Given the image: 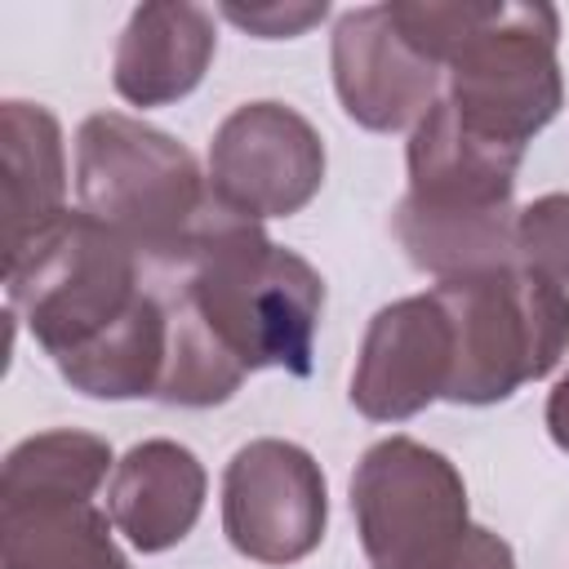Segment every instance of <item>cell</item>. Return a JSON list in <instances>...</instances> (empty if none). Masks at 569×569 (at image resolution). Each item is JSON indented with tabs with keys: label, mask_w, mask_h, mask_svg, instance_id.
<instances>
[{
	"label": "cell",
	"mask_w": 569,
	"mask_h": 569,
	"mask_svg": "<svg viewBox=\"0 0 569 569\" xmlns=\"http://www.w3.org/2000/svg\"><path fill=\"white\" fill-rule=\"evenodd\" d=\"M405 40L445 71V98L476 129L529 147L560 102V13L516 0H391Z\"/></svg>",
	"instance_id": "obj_1"
},
{
	"label": "cell",
	"mask_w": 569,
	"mask_h": 569,
	"mask_svg": "<svg viewBox=\"0 0 569 569\" xmlns=\"http://www.w3.org/2000/svg\"><path fill=\"white\" fill-rule=\"evenodd\" d=\"M187 307L209 325V333L253 369H284L293 378L311 373L316 329L325 316L320 271L267 240V231L231 209L200 236V244L178 262L160 267Z\"/></svg>",
	"instance_id": "obj_2"
},
{
	"label": "cell",
	"mask_w": 569,
	"mask_h": 569,
	"mask_svg": "<svg viewBox=\"0 0 569 569\" xmlns=\"http://www.w3.org/2000/svg\"><path fill=\"white\" fill-rule=\"evenodd\" d=\"M76 200L80 213L111 227L156 267H178L222 213L196 156L164 129L124 111H93L80 120Z\"/></svg>",
	"instance_id": "obj_3"
},
{
	"label": "cell",
	"mask_w": 569,
	"mask_h": 569,
	"mask_svg": "<svg viewBox=\"0 0 569 569\" xmlns=\"http://www.w3.org/2000/svg\"><path fill=\"white\" fill-rule=\"evenodd\" d=\"M9 307L53 365L102 342L142 302V258L98 218L62 213L4 262Z\"/></svg>",
	"instance_id": "obj_4"
},
{
	"label": "cell",
	"mask_w": 569,
	"mask_h": 569,
	"mask_svg": "<svg viewBox=\"0 0 569 569\" xmlns=\"http://www.w3.org/2000/svg\"><path fill=\"white\" fill-rule=\"evenodd\" d=\"M431 293L449 320L453 373L445 400L453 405H498L547 378L569 351V293L525 262L436 280Z\"/></svg>",
	"instance_id": "obj_5"
},
{
	"label": "cell",
	"mask_w": 569,
	"mask_h": 569,
	"mask_svg": "<svg viewBox=\"0 0 569 569\" xmlns=\"http://www.w3.org/2000/svg\"><path fill=\"white\" fill-rule=\"evenodd\" d=\"M351 516L373 569H445L471 529L458 467L409 436H387L360 453Z\"/></svg>",
	"instance_id": "obj_6"
},
{
	"label": "cell",
	"mask_w": 569,
	"mask_h": 569,
	"mask_svg": "<svg viewBox=\"0 0 569 569\" xmlns=\"http://www.w3.org/2000/svg\"><path fill=\"white\" fill-rule=\"evenodd\" d=\"M325 182V142L289 102L236 107L209 138V191L236 218H293Z\"/></svg>",
	"instance_id": "obj_7"
},
{
	"label": "cell",
	"mask_w": 569,
	"mask_h": 569,
	"mask_svg": "<svg viewBox=\"0 0 569 569\" xmlns=\"http://www.w3.org/2000/svg\"><path fill=\"white\" fill-rule=\"evenodd\" d=\"M329 525V485L320 462L293 440H249L222 471V533L253 565L307 560Z\"/></svg>",
	"instance_id": "obj_8"
},
{
	"label": "cell",
	"mask_w": 569,
	"mask_h": 569,
	"mask_svg": "<svg viewBox=\"0 0 569 569\" xmlns=\"http://www.w3.org/2000/svg\"><path fill=\"white\" fill-rule=\"evenodd\" d=\"M329 62L342 111L369 133L413 129L440 98V67L405 40L387 4L338 13Z\"/></svg>",
	"instance_id": "obj_9"
},
{
	"label": "cell",
	"mask_w": 569,
	"mask_h": 569,
	"mask_svg": "<svg viewBox=\"0 0 569 569\" xmlns=\"http://www.w3.org/2000/svg\"><path fill=\"white\" fill-rule=\"evenodd\" d=\"M453 373L449 320L436 293H413L387 302L356 351L351 405L369 422H405L427 405L445 400Z\"/></svg>",
	"instance_id": "obj_10"
},
{
	"label": "cell",
	"mask_w": 569,
	"mask_h": 569,
	"mask_svg": "<svg viewBox=\"0 0 569 569\" xmlns=\"http://www.w3.org/2000/svg\"><path fill=\"white\" fill-rule=\"evenodd\" d=\"M525 147L502 142L453 111L440 93L436 107L409 129V200L436 209H502L511 204Z\"/></svg>",
	"instance_id": "obj_11"
},
{
	"label": "cell",
	"mask_w": 569,
	"mask_h": 569,
	"mask_svg": "<svg viewBox=\"0 0 569 569\" xmlns=\"http://www.w3.org/2000/svg\"><path fill=\"white\" fill-rule=\"evenodd\" d=\"M213 53V9L151 0L129 13L116 40L111 84L129 107H169L204 80Z\"/></svg>",
	"instance_id": "obj_12"
},
{
	"label": "cell",
	"mask_w": 569,
	"mask_h": 569,
	"mask_svg": "<svg viewBox=\"0 0 569 569\" xmlns=\"http://www.w3.org/2000/svg\"><path fill=\"white\" fill-rule=\"evenodd\" d=\"M209 476L200 458L178 440L133 445L107 480V516L133 551L156 556L178 547L204 511Z\"/></svg>",
	"instance_id": "obj_13"
},
{
	"label": "cell",
	"mask_w": 569,
	"mask_h": 569,
	"mask_svg": "<svg viewBox=\"0 0 569 569\" xmlns=\"http://www.w3.org/2000/svg\"><path fill=\"white\" fill-rule=\"evenodd\" d=\"M111 516L71 493H0L4 569H129Z\"/></svg>",
	"instance_id": "obj_14"
},
{
	"label": "cell",
	"mask_w": 569,
	"mask_h": 569,
	"mask_svg": "<svg viewBox=\"0 0 569 569\" xmlns=\"http://www.w3.org/2000/svg\"><path fill=\"white\" fill-rule=\"evenodd\" d=\"M0 173H4V262L22 253L49 222H58L67 196L62 124L49 107L9 98L0 107Z\"/></svg>",
	"instance_id": "obj_15"
},
{
	"label": "cell",
	"mask_w": 569,
	"mask_h": 569,
	"mask_svg": "<svg viewBox=\"0 0 569 569\" xmlns=\"http://www.w3.org/2000/svg\"><path fill=\"white\" fill-rule=\"evenodd\" d=\"M516 213L502 209H436L418 200H400L391 213V236L405 258L436 280H467L485 271H502L520 262L516 249Z\"/></svg>",
	"instance_id": "obj_16"
},
{
	"label": "cell",
	"mask_w": 569,
	"mask_h": 569,
	"mask_svg": "<svg viewBox=\"0 0 569 569\" xmlns=\"http://www.w3.org/2000/svg\"><path fill=\"white\" fill-rule=\"evenodd\" d=\"M156 293L169 311V360H164L156 400L182 405V409H209V405L231 400L244 382L240 360L209 333V325L187 307V298L173 284H164Z\"/></svg>",
	"instance_id": "obj_17"
},
{
	"label": "cell",
	"mask_w": 569,
	"mask_h": 569,
	"mask_svg": "<svg viewBox=\"0 0 569 569\" xmlns=\"http://www.w3.org/2000/svg\"><path fill=\"white\" fill-rule=\"evenodd\" d=\"M111 467V445L93 431L53 427L18 440L0 467V493H71L98 498Z\"/></svg>",
	"instance_id": "obj_18"
},
{
	"label": "cell",
	"mask_w": 569,
	"mask_h": 569,
	"mask_svg": "<svg viewBox=\"0 0 569 569\" xmlns=\"http://www.w3.org/2000/svg\"><path fill=\"white\" fill-rule=\"evenodd\" d=\"M516 249L525 267L569 293V191L538 196L516 213Z\"/></svg>",
	"instance_id": "obj_19"
},
{
	"label": "cell",
	"mask_w": 569,
	"mask_h": 569,
	"mask_svg": "<svg viewBox=\"0 0 569 569\" xmlns=\"http://www.w3.org/2000/svg\"><path fill=\"white\" fill-rule=\"evenodd\" d=\"M325 13H329L325 0L320 4H249V9L244 4H222V18L244 27L258 40H293L307 27L325 22Z\"/></svg>",
	"instance_id": "obj_20"
},
{
	"label": "cell",
	"mask_w": 569,
	"mask_h": 569,
	"mask_svg": "<svg viewBox=\"0 0 569 569\" xmlns=\"http://www.w3.org/2000/svg\"><path fill=\"white\" fill-rule=\"evenodd\" d=\"M445 569H516V556H511V547L493 529L471 525L467 538H462V547L449 556Z\"/></svg>",
	"instance_id": "obj_21"
},
{
	"label": "cell",
	"mask_w": 569,
	"mask_h": 569,
	"mask_svg": "<svg viewBox=\"0 0 569 569\" xmlns=\"http://www.w3.org/2000/svg\"><path fill=\"white\" fill-rule=\"evenodd\" d=\"M547 431H551L556 449L569 453V373H565V378L551 387V396H547Z\"/></svg>",
	"instance_id": "obj_22"
}]
</instances>
